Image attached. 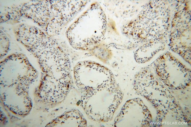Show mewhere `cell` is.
<instances>
[{"label": "cell", "mask_w": 191, "mask_h": 127, "mask_svg": "<svg viewBox=\"0 0 191 127\" xmlns=\"http://www.w3.org/2000/svg\"><path fill=\"white\" fill-rule=\"evenodd\" d=\"M133 86L135 91L149 101L163 117L177 107L170 91L149 68L143 69L135 76Z\"/></svg>", "instance_id": "cell-1"}, {"label": "cell", "mask_w": 191, "mask_h": 127, "mask_svg": "<svg viewBox=\"0 0 191 127\" xmlns=\"http://www.w3.org/2000/svg\"><path fill=\"white\" fill-rule=\"evenodd\" d=\"M154 68L157 76L170 89H183L190 84V70L168 53L164 54L155 61Z\"/></svg>", "instance_id": "cell-2"}, {"label": "cell", "mask_w": 191, "mask_h": 127, "mask_svg": "<svg viewBox=\"0 0 191 127\" xmlns=\"http://www.w3.org/2000/svg\"><path fill=\"white\" fill-rule=\"evenodd\" d=\"M152 118L150 113L143 101L139 98L127 101L115 117V127H148Z\"/></svg>", "instance_id": "cell-3"}, {"label": "cell", "mask_w": 191, "mask_h": 127, "mask_svg": "<svg viewBox=\"0 0 191 127\" xmlns=\"http://www.w3.org/2000/svg\"><path fill=\"white\" fill-rule=\"evenodd\" d=\"M105 22L103 12L99 7L91 6L74 22L68 28L67 36L71 44L87 30L96 33L103 31Z\"/></svg>", "instance_id": "cell-4"}]
</instances>
